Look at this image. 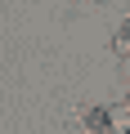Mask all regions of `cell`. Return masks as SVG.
I'll return each mask as SVG.
<instances>
[{
	"instance_id": "7a4b0ae2",
	"label": "cell",
	"mask_w": 130,
	"mask_h": 134,
	"mask_svg": "<svg viewBox=\"0 0 130 134\" xmlns=\"http://www.w3.org/2000/svg\"><path fill=\"white\" fill-rule=\"evenodd\" d=\"M112 49H117V54H130V23H121V31H117V40H112Z\"/></svg>"
},
{
	"instance_id": "6da1fadb",
	"label": "cell",
	"mask_w": 130,
	"mask_h": 134,
	"mask_svg": "<svg viewBox=\"0 0 130 134\" xmlns=\"http://www.w3.org/2000/svg\"><path fill=\"white\" fill-rule=\"evenodd\" d=\"M85 130L108 134V130H112V112H108V107H90V112H85Z\"/></svg>"
}]
</instances>
